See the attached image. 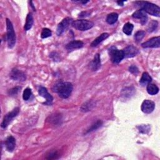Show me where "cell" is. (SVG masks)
I'll list each match as a JSON object with an SVG mask.
<instances>
[{
    "instance_id": "10",
    "label": "cell",
    "mask_w": 160,
    "mask_h": 160,
    "mask_svg": "<svg viewBox=\"0 0 160 160\" xmlns=\"http://www.w3.org/2000/svg\"><path fill=\"white\" fill-rule=\"evenodd\" d=\"M141 46L143 48H159L160 46V37H154L150 39L147 41L142 43Z\"/></svg>"
},
{
    "instance_id": "28",
    "label": "cell",
    "mask_w": 160,
    "mask_h": 160,
    "mask_svg": "<svg viewBox=\"0 0 160 160\" xmlns=\"http://www.w3.org/2000/svg\"><path fill=\"white\" fill-rule=\"evenodd\" d=\"M158 23L157 21H152L149 26H148V31L149 32H152V31H154V30L156 29L157 27H158Z\"/></svg>"
},
{
    "instance_id": "19",
    "label": "cell",
    "mask_w": 160,
    "mask_h": 160,
    "mask_svg": "<svg viewBox=\"0 0 160 160\" xmlns=\"http://www.w3.org/2000/svg\"><path fill=\"white\" fill-rule=\"evenodd\" d=\"M33 25V15L32 14L28 13L27 16H26V23L25 25V30L28 31L29 29H30L32 27Z\"/></svg>"
},
{
    "instance_id": "29",
    "label": "cell",
    "mask_w": 160,
    "mask_h": 160,
    "mask_svg": "<svg viewBox=\"0 0 160 160\" xmlns=\"http://www.w3.org/2000/svg\"><path fill=\"white\" fill-rule=\"evenodd\" d=\"M58 156H59V154H58V152H57V151H53V152H51V153L49 154V155H48L49 157H47L46 158H47V159H57V158H58Z\"/></svg>"
},
{
    "instance_id": "31",
    "label": "cell",
    "mask_w": 160,
    "mask_h": 160,
    "mask_svg": "<svg viewBox=\"0 0 160 160\" xmlns=\"http://www.w3.org/2000/svg\"><path fill=\"white\" fill-rule=\"evenodd\" d=\"M20 89H21V88H20V87H15V88L11 89V90H10L9 92L10 95H11V96L16 95L18 93V92H19Z\"/></svg>"
},
{
    "instance_id": "4",
    "label": "cell",
    "mask_w": 160,
    "mask_h": 160,
    "mask_svg": "<svg viewBox=\"0 0 160 160\" xmlns=\"http://www.w3.org/2000/svg\"><path fill=\"white\" fill-rule=\"evenodd\" d=\"M72 25L75 29L83 31L92 28L94 26V23L86 20H78L73 21Z\"/></svg>"
},
{
    "instance_id": "27",
    "label": "cell",
    "mask_w": 160,
    "mask_h": 160,
    "mask_svg": "<svg viewBox=\"0 0 160 160\" xmlns=\"http://www.w3.org/2000/svg\"><path fill=\"white\" fill-rule=\"evenodd\" d=\"M32 95V92L30 88H26L25 90L23 95V98L25 101H28Z\"/></svg>"
},
{
    "instance_id": "24",
    "label": "cell",
    "mask_w": 160,
    "mask_h": 160,
    "mask_svg": "<svg viewBox=\"0 0 160 160\" xmlns=\"http://www.w3.org/2000/svg\"><path fill=\"white\" fill-rule=\"evenodd\" d=\"M102 124H103V123L101 121H100V120L97 121L96 123H95L93 124H92V127L88 130L86 133H88L92 132L93 131H95V130L98 129L100 127H101L102 126Z\"/></svg>"
},
{
    "instance_id": "26",
    "label": "cell",
    "mask_w": 160,
    "mask_h": 160,
    "mask_svg": "<svg viewBox=\"0 0 160 160\" xmlns=\"http://www.w3.org/2000/svg\"><path fill=\"white\" fill-rule=\"evenodd\" d=\"M52 32L48 28H43L41 34V37L42 38H46L51 36Z\"/></svg>"
},
{
    "instance_id": "18",
    "label": "cell",
    "mask_w": 160,
    "mask_h": 160,
    "mask_svg": "<svg viewBox=\"0 0 160 160\" xmlns=\"http://www.w3.org/2000/svg\"><path fill=\"white\" fill-rule=\"evenodd\" d=\"M152 81V78L150 76V75L148 73H144L141 76V78L140 79L139 83L142 86H145L149 83H151Z\"/></svg>"
},
{
    "instance_id": "12",
    "label": "cell",
    "mask_w": 160,
    "mask_h": 160,
    "mask_svg": "<svg viewBox=\"0 0 160 160\" xmlns=\"http://www.w3.org/2000/svg\"><path fill=\"white\" fill-rule=\"evenodd\" d=\"M132 16L134 18L140 20L141 23L143 25L146 24L148 20L147 13L143 10H137L133 14Z\"/></svg>"
},
{
    "instance_id": "2",
    "label": "cell",
    "mask_w": 160,
    "mask_h": 160,
    "mask_svg": "<svg viewBox=\"0 0 160 160\" xmlns=\"http://www.w3.org/2000/svg\"><path fill=\"white\" fill-rule=\"evenodd\" d=\"M138 6L141 8V10H144L146 13H148L151 15L159 17L160 16V8L153 3H149V2H137Z\"/></svg>"
},
{
    "instance_id": "16",
    "label": "cell",
    "mask_w": 160,
    "mask_h": 160,
    "mask_svg": "<svg viewBox=\"0 0 160 160\" xmlns=\"http://www.w3.org/2000/svg\"><path fill=\"white\" fill-rule=\"evenodd\" d=\"M109 37V34L107 33H104L101 34L100 37L96 38L91 44V46L92 47H96L100 43H101L103 41L105 40L106 38Z\"/></svg>"
},
{
    "instance_id": "5",
    "label": "cell",
    "mask_w": 160,
    "mask_h": 160,
    "mask_svg": "<svg viewBox=\"0 0 160 160\" xmlns=\"http://www.w3.org/2000/svg\"><path fill=\"white\" fill-rule=\"evenodd\" d=\"M108 51L111 60L114 63L118 64L124 58L123 50H119L115 46L111 47Z\"/></svg>"
},
{
    "instance_id": "14",
    "label": "cell",
    "mask_w": 160,
    "mask_h": 160,
    "mask_svg": "<svg viewBox=\"0 0 160 160\" xmlns=\"http://www.w3.org/2000/svg\"><path fill=\"white\" fill-rule=\"evenodd\" d=\"M84 45L83 42L81 41H72L68 43L66 46V48L69 51H72L81 48Z\"/></svg>"
},
{
    "instance_id": "33",
    "label": "cell",
    "mask_w": 160,
    "mask_h": 160,
    "mask_svg": "<svg viewBox=\"0 0 160 160\" xmlns=\"http://www.w3.org/2000/svg\"><path fill=\"white\" fill-rule=\"evenodd\" d=\"M124 2H123H123H122V1H118V2H117V3H118L119 6H120V5H121V6H123V5H124Z\"/></svg>"
},
{
    "instance_id": "11",
    "label": "cell",
    "mask_w": 160,
    "mask_h": 160,
    "mask_svg": "<svg viewBox=\"0 0 160 160\" xmlns=\"http://www.w3.org/2000/svg\"><path fill=\"white\" fill-rule=\"evenodd\" d=\"M124 58H133L137 55L138 53V49L133 45H130L123 49Z\"/></svg>"
},
{
    "instance_id": "17",
    "label": "cell",
    "mask_w": 160,
    "mask_h": 160,
    "mask_svg": "<svg viewBox=\"0 0 160 160\" xmlns=\"http://www.w3.org/2000/svg\"><path fill=\"white\" fill-rule=\"evenodd\" d=\"M101 67V60L99 54H96L91 63V68L93 71H97Z\"/></svg>"
},
{
    "instance_id": "30",
    "label": "cell",
    "mask_w": 160,
    "mask_h": 160,
    "mask_svg": "<svg viewBox=\"0 0 160 160\" xmlns=\"http://www.w3.org/2000/svg\"><path fill=\"white\" fill-rule=\"evenodd\" d=\"M129 71H130V72H131V73H133L134 75H137L138 73V72H139L138 68L136 66H134V65L130 67Z\"/></svg>"
},
{
    "instance_id": "13",
    "label": "cell",
    "mask_w": 160,
    "mask_h": 160,
    "mask_svg": "<svg viewBox=\"0 0 160 160\" xmlns=\"http://www.w3.org/2000/svg\"><path fill=\"white\" fill-rule=\"evenodd\" d=\"M39 95L43 97L44 98H45L46 100V102L45 103V104L46 105H51L53 103V96L48 92L47 89L45 87H41L39 89V91H38Z\"/></svg>"
},
{
    "instance_id": "6",
    "label": "cell",
    "mask_w": 160,
    "mask_h": 160,
    "mask_svg": "<svg viewBox=\"0 0 160 160\" xmlns=\"http://www.w3.org/2000/svg\"><path fill=\"white\" fill-rule=\"evenodd\" d=\"M20 112V108H15L13 109L11 112H9L7 113L3 118V121L2 123L1 127L3 128H6L8 125L11 122V121L18 115Z\"/></svg>"
},
{
    "instance_id": "3",
    "label": "cell",
    "mask_w": 160,
    "mask_h": 160,
    "mask_svg": "<svg viewBox=\"0 0 160 160\" xmlns=\"http://www.w3.org/2000/svg\"><path fill=\"white\" fill-rule=\"evenodd\" d=\"M6 29H7V41L8 47L12 48L14 47L16 43V34L14 33L13 25L11 21L7 18L6 19Z\"/></svg>"
},
{
    "instance_id": "20",
    "label": "cell",
    "mask_w": 160,
    "mask_h": 160,
    "mask_svg": "<svg viewBox=\"0 0 160 160\" xmlns=\"http://www.w3.org/2000/svg\"><path fill=\"white\" fill-rule=\"evenodd\" d=\"M146 90H147L148 93L151 95H156L159 92L158 87L156 85H155L154 84H151V83H149L147 84Z\"/></svg>"
},
{
    "instance_id": "25",
    "label": "cell",
    "mask_w": 160,
    "mask_h": 160,
    "mask_svg": "<svg viewBox=\"0 0 160 160\" xmlns=\"http://www.w3.org/2000/svg\"><path fill=\"white\" fill-rule=\"evenodd\" d=\"M145 36V32L144 31H138L135 34V39L136 41L139 42L142 40Z\"/></svg>"
},
{
    "instance_id": "23",
    "label": "cell",
    "mask_w": 160,
    "mask_h": 160,
    "mask_svg": "<svg viewBox=\"0 0 160 160\" xmlns=\"http://www.w3.org/2000/svg\"><path fill=\"white\" fill-rule=\"evenodd\" d=\"M134 26L130 23H127L124 25L123 28V31L124 34H126L127 35H130L132 33V31L133 30Z\"/></svg>"
},
{
    "instance_id": "21",
    "label": "cell",
    "mask_w": 160,
    "mask_h": 160,
    "mask_svg": "<svg viewBox=\"0 0 160 160\" xmlns=\"http://www.w3.org/2000/svg\"><path fill=\"white\" fill-rule=\"evenodd\" d=\"M118 19V14L116 13H112L108 15L106 18V22L110 25L115 24Z\"/></svg>"
},
{
    "instance_id": "22",
    "label": "cell",
    "mask_w": 160,
    "mask_h": 160,
    "mask_svg": "<svg viewBox=\"0 0 160 160\" xmlns=\"http://www.w3.org/2000/svg\"><path fill=\"white\" fill-rule=\"evenodd\" d=\"M94 103L93 101H89L84 104H83L81 107V111L83 112H87L91 111L94 106Z\"/></svg>"
},
{
    "instance_id": "7",
    "label": "cell",
    "mask_w": 160,
    "mask_h": 160,
    "mask_svg": "<svg viewBox=\"0 0 160 160\" xmlns=\"http://www.w3.org/2000/svg\"><path fill=\"white\" fill-rule=\"evenodd\" d=\"M73 22L72 20L70 19L69 18H66L63 19L62 21L59 23L57 27V33L58 36H60L69 27L70 24H72Z\"/></svg>"
},
{
    "instance_id": "15",
    "label": "cell",
    "mask_w": 160,
    "mask_h": 160,
    "mask_svg": "<svg viewBox=\"0 0 160 160\" xmlns=\"http://www.w3.org/2000/svg\"><path fill=\"white\" fill-rule=\"evenodd\" d=\"M5 145H6V148L7 150L10 152H12L16 146L15 138L12 136H8L6 139Z\"/></svg>"
},
{
    "instance_id": "34",
    "label": "cell",
    "mask_w": 160,
    "mask_h": 160,
    "mask_svg": "<svg viewBox=\"0 0 160 160\" xmlns=\"http://www.w3.org/2000/svg\"><path fill=\"white\" fill-rule=\"evenodd\" d=\"M88 2V1H85V2H81V3H83V4H86V3H87Z\"/></svg>"
},
{
    "instance_id": "1",
    "label": "cell",
    "mask_w": 160,
    "mask_h": 160,
    "mask_svg": "<svg viewBox=\"0 0 160 160\" xmlns=\"http://www.w3.org/2000/svg\"><path fill=\"white\" fill-rule=\"evenodd\" d=\"M73 89V84L71 83L60 81L54 86L53 92H57L61 98L66 99L72 94Z\"/></svg>"
},
{
    "instance_id": "8",
    "label": "cell",
    "mask_w": 160,
    "mask_h": 160,
    "mask_svg": "<svg viewBox=\"0 0 160 160\" xmlns=\"http://www.w3.org/2000/svg\"><path fill=\"white\" fill-rule=\"evenodd\" d=\"M155 108V104L153 101L149 100H145L141 104V110L143 113L146 114H150L153 111Z\"/></svg>"
},
{
    "instance_id": "32",
    "label": "cell",
    "mask_w": 160,
    "mask_h": 160,
    "mask_svg": "<svg viewBox=\"0 0 160 160\" xmlns=\"http://www.w3.org/2000/svg\"><path fill=\"white\" fill-rule=\"evenodd\" d=\"M90 14H91V13H90V12L84 11V12H82V13H81L80 14L79 16H80V17H83V18H84V17H87V16H90Z\"/></svg>"
},
{
    "instance_id": "9",
    "label": "cell",
    "mask_w": 160,
    "mask_h": 160,
    "mask_svg": "<svg viewBox=\"0 0 160 160\" xmlns=\"http://www.w3.org/2000/svg\"><path fill=\"white\" fill-rule=\"evenodd\" d=\"M10 77L14 80L19 81H24L26 80V78L25 74L22 72L21 71L16 68H14L11 70L10 73Z\"/></svg>"
}]
</instances>
